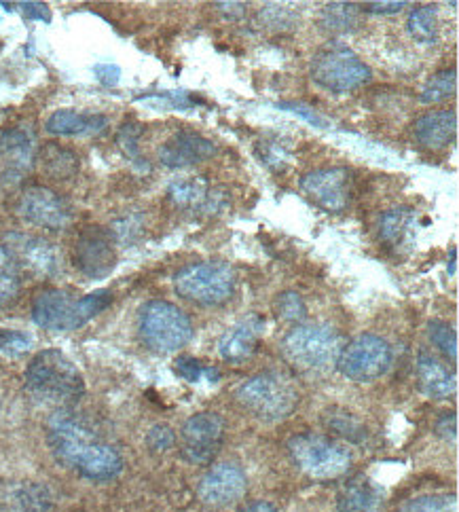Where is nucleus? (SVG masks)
Here are the masks:
<instances>
[{"label":"nucleus","instance_id":"nucleus-1","mask_svg":"<svg viewBox=\"0 0 459 512\" xmlns=\"http://www.w3.org/2000/svg\"><path fill=\"white\" fill-rule=\"evenodd\" d=\"M47 443L62 466L79 472L89 481H113L123 470V457L91 432L70 411H55L47 424Z\"/></svg>","mask_w":459,"mask_h":512},{"label":"nucleus","instance_id":"nucleus-2","mask_svg":"<svg viewBox=\"0 0 459 512\" xmlns=\"http://www.w3.org/2000/svg\"><path fill=\"white\" fill-rule=\"evenodd\" d=\"M24 381L28 394L36 402L55 411H70L85 394L83 375L58 350L36 354L28 364Z\"/></svg>","mask_w":459,"mask_h":512},{"label":"nucleus","instance_id":"nucleus-3","mask_svg":"<svg viewBox=\"0 0 459 512\" xmlns=\"http://www.w3.org/2000/svg\"><path fill=\"white\" fill-rule=\"evenodd\" d=\"M341 337L328 324L297 326L284 337L282 354L297 373L322 379L337 369Z\"/></svg>","mask_w":459,"mask_h":512},{"label":"nucleus","instance_id":"nucleus-4","mask_svg":"<svg viewBox=\"0 0 459 512\" xmlns=\"http://www.w3.org/2000/svg\"><path fill=\"white\" fill-rule=\"evenodd\" d=\"M113 303L110 290L75 297L66 290H43L32 301V320L47 331H75Z\"/></svg>","mask_w":459,"mask_h":512},{"label":"nucleus","instance_id":"nucleus-5","mask_svg":"<svg viewBox=\"0 0 459 512\" xmlns=\"http://www.w3.org/2000/svg\"><path fill=\"white\" fill-rule=\"evenodd\" d=\"M235 396L261 422H282L299 405L297 386L280 373L254 375L237 388Z\"/></svg>","mask_w":459,"mask_h":512},{"label":"nucleus","instance_id":"nucleus-6","mask_svg":"<svg viewBox=\"0 0 459 512\" xmlns=\"http://www.w3.org/2000/svg\"><path fill=\"white\" fill-rule=\"evenodd\" d=\"M138 331L142 343L157 354H172L193 337V324L180 307L168 301H149L140 309Z\"/></svg>","mask_w":459,"mask_h":512},{"label":"nucleus","instance_id":"nucleus-7","mask_svg":"<svg viewBox=\"0 0 459 512\" xmlns=\"http://www.w3.org/2000/svg\"><path fill=\"white\" fill-rule=\"evenodd\" d=\"M178 295L199 307L223 305L233 297L235 271L225 261H201L182 267L174 276Z\"/></svg>","mask_w":459,"mask_h":512},{"label":"nucleus","instance_id":"nucleus-8","mask_svg":"<svg viewBox=\"0 0 459 512\" xmlns=\"http://www.w3.org/2000/svg\"><path fill=\"white\" fill-rule=\"evenodd\" d=\"M288 453L295 466L311 479H339L352 468V453L341 443L320 434H297L288 441Z\"/></svg>","mask_w":459,"mask_h":512},{"label":"nucleus","instance_id":"nucleus-9","mask_svg":"<svg viewBox=\"0 0 459 512\" xmlns=\"http://www.w3.org/2000/svg\"><path fill=\"white\" fill-rule=\"evenodd\" d=\"M311 79L322 89L345 94L371 81V68L339 41L322 45L311 60Z\"/></svg>","mask_w":459,"mask_h":512},{"label":"nucleus","instance_id":"nucleus-10","mask_svg":"<svg viewBox=\"0 0 459 512\" xmlns=\"http://www.w3.org/2000/svg\"><path fill=\"white\" fill-rule=\"evenodd\" d=\"M337 367L352 381H375L390 371L392 347L377 335H360L343 347Z\"/></svg>","mask_w":459,"mask_h":512},{"label":"nucleus","instance_id":"nucleus-11","mask_svg":"<svg viewBox=\"0 0 459 512\" xmlns=\"http://www.w3.org/2000/svg\"><path fill=\"white\" fill-rule=\"evenodd\" d=\"M225 443V422L216 413H197L180 430V453L189 464L208 466Z\"/></svg>","mask_w":459,"mask_h":512},{"label":"nucleus","instance_id":"nucleus-12","mask_svg":"<svg viewBox=\"0 0 459 512\" xmlns=\"http://www.w3.org/2000/svg\"><path fill=\"white\" fill-rule=\"evenodd\" d=\"M72 259H75L77 269L85 278H106L117 265V250H115V237L108 229L100 225L85 227L75 242L72 250Z\"/></svg>","mask_w":459,"mask_h":512},{"label":"nucleus","instance_id":"nucleus-13","mask_svg":"<svg viewBox=\"0 0 459 512\" xmlns=\"http://www.w3.org/2000/svg\"><path fill=\"white\" fill-rule=\"evenodd\" d=\"M305 195L326 212H341L350 206L354 176L347 168H322L301 178Z\"/></svg>","mask_w":459,"mask_h":512},{"label":"nucleus","instance_id":"nucleus-14","mask_svg":"<svg viewBox=\"0 0 459 512\" xmlns=\"http://www.w3.org/2000/svg\"><path fill=\"white\" fill-rule=\"evenodd\" d=\"M17 214L26 223L47 231H62L72 221L68 201L47 187H30L17 201Z\"/></svg>","mask_w":459,"mask_h":512},{"label":"nucleus","instance_id":"nucleus-15","mask_svg":"<svg viewBox=\"0 0 459 512\" xmlns=\"http://www.w3.org/2000/svg\"><path fill=\"white\" fill-rule=\"evenodd\" d=\"M246 489H248L246 472L233 462H223L208 470L206 477L199 483L197 493H199V500L206 506L227 508L237 500H242Z\"/></svg>","mask_w":459,"mask_h":512},{"label":"nucleus","instance_id":"nucleus-16","mask_svg":"<svg viewBox=\"0 0 459 512\" xmlns=\"http://www.w3.org/2000/svg\"><path fill=\"white\" fill-rule=\"evenodd\" d=\"M214 153L216 146L212 144V140L197 132L182 130L165 140V144L159 149V161L170 170H182L208 161Z\"/></svg>","mask_w":459,"mask_h":512},{"label":"nucleus","instance_id":"nucleus-17","mask_svg":"<svg viewBox=\"0 0 459 512\" xmlns=\"http://www.w3.org/2000/svg\"><path fill=\"white\" fill-rule=\"evenodd\" d=\"M265 331V320L259 316H250L244 322L237 324L231 331H227L218 343V352L227 362L240 364L246 362L256 347H259V339Z\"/></svg>","mask_w":459,"mask_h":512},{"label":"nucleus","instance_id":"nucleus-18","mask_svg":"<svg viewBox=\"0 0 459 512\" xmlns=\"http://www.w3.org/2000/svg\"><path fill=\"white\" fill-rule=\"evenodd\" d=\"M415 138L430 151H443L455 140L457 117L453 111H430L415 121Z\"/></svg>","mask_w":459,"mask_h":512},{"label":"nucleus","instance_id":"nucleus-19","mask_svg":"<svg viewBox=\"0 0 459 512\" xmlns=\"http://www.w3.org/2000/svg\"><path fill=\"white\" fill-rule=\"evenodd\" d=\"M419 388L434 400H445L455 394V375L449 371L443 360H438L430 352H421L417 360Z\"/></svg>","mask_w":459,"mask_h":512},{"label":"nucleus","instance_id":"nucleus-20","mask_svg":"<svg viewBox=\"0 0 459 512\" xmlns=\"http://www.w3.org/2000/svg\"><path fill=\"white\" fill-rule=\"evenodd\" d=\"M383 502V489L371 479L358 477L343 485L337 498V508L339 512H381Z\"/></svg>","mask_w":459,"mask_h":512},{"label":"nucleus","instance_id":"nucleus-21","mask_svg":"<svg viewBox=\"0 0 459 512\" xmlns=\"http://www.w3.org/2000/svg\"><path fill=\"white\" fill-rule=\"evenodd\" d=\"M108 125V119L100 113H79V111H55L47 123L45 130L51 136H91L102 132Z\"/></svg>","mask_w":459,"mask_h":512},{"label":"nucleus","instance_id":"nucleus-22","mask_svg":"<svg viewBox=\"0 0 459 512\" xmlns=\"http://www.w3.org/2000/svg\"><path fill=\"white\" fill-rule=\"evenodd\" d=\"M9 240H15V259L24 261L34 273L41 276H51L58 271V252L51 244H47L41 237H28V235H11Z\"/></svg>","mask_w":459,"mask_h":512},{"label":"nucleus","instance_id":"nucleus-23","mask_svg":"<svg viewBox=\"0 0 459 512\" xmlns=\"http://www.w3.org/2000/svg\"><path fill=\"white\" fill-rule=\"evenodd\" d=\"M39 168L47 178L68 180L79 172V157L66 146L49 142L39 153Z\"/></svg>","mask_w":459,"mask_h":512},{"label":"nucleus","instance_id":"nucleus-24","mask_svg":"<svg viewBox=\"0 0 459 512\" xmlns=\"http://www.w3.org/2000/svg\"><path fill=\"white\" fill-rule=\"evenodd\" d=\"M170 199L180 208L189 210H208L216 204L214 193L204 178H185L170 185Z\"/></svg>","mask_w":459,"mask_h":512},{"label":"nucleus","instance_id":"nucleus-25","mask_svg":"<svg viewBox=\"0 0 459 512\" xmlns=\"http://www.w3.org/2000/svg\"><path fill=\"white\" fill-rule=\"evenodd\" d=\"M415 212L409 208L388 210L379 221V235L385 244L400 246L411 237V229L415 225Z\"/></svg>","mask_w":459,"mask_h":512},{"label":"nucleus","instance_id":"nucleus-26","mask_svg":"<svg viewBox=\"0 0 459 512\" xmlns=\"http://www.w3.org/2000/svg\"><path fill=\"white\" fill-rule=\"evenodd\" d=\"M22 288V269L11 248L0 246V309L11 305Z\"/></svg>","mask_w":459,"mask_h":512},{"label":"nucleus","instance_id":"nucleus-27","mask_svg":"<svg viewBox=\"0 0 459 512\" xmlns=\"http://www.w3.org/2000/svg\"><path fill=\"white\" fill-rule=\"evenodd\" d=\"M409 34L417 43H436L438 41V11L432 5L417 7L407 22Z\"/></svg>","mask_w":459,"mask_h":512},{"label":"nucleus","instance_id":"nucleus-28","mask_svg":"<svg viewBox=\"0 0 459 512\" xmlns=\"http://www.w3.org/2000/svg\"><path fill=\"white\" fill-rule=\"evenodd\" d=\"M358 13L354 3H330L322 11V24L333 32H347L358 24Z\"/></svg>","mask_w":459,"mask_h":512},{"label":"nucleus","instance_id":"nucleus-29","mask_svg":"<svg viewBox=\"0 0 459 512\" xmlns=\"http://www.w3.org/2000/svg\"><path fill=\"white\" fill-rule=\"evenodd\" d=\"M455 87H457L455 70L453 68L440 70L426 83L424 91H421V102H426V104L445 102L447 98H451L455 94Z\"/></svg>","mask_w":459,"mask_h":512},{"label":"nucleus","instance_id":"nucleus-30","mask_svg":"<svg viewBox=\"0 0 459 512\" xmlns=\"http://www.w3.org/2000/svg\"><path fill=\"white\" fill-rule=\"evenodd\" d=\"M17 512H47L49 493L41 485H22L11 496Z\"/></svg>","mask_w":459,"mask_h":512},{"label":"nucleus","instance_id":"nucleus-31","mask_svg":"<svg viewBox=\"0 0 459 512\" xmlns=\"http://www.w3.org/2000/svg\"><path fill=\"white\" fill-rule=\"evenodd\" d=\"M32 140L24 130H0V159L24 161L30 155Z\"/></svg>","mask_w":459,"mask_h":512},{"label":"nucleus","instance_id":"nucleus-32","mask_svg":"<svg viewBox=\"0 0 459 512\" xmlns=\"http://www.w3.org/2000/svg\"><path fill=\"white\" fill-rule=\"evenodd\" d=\"M428 335H430V341L440 350V354L451 362H457V335L451 328V324L443 320H432L428 324Z\"/></svg>","mask_w":459,"mask_h":512},{"label":"nucleus","instance_id":"nucleus-33","mask_svg":"<svg viewBox=\"0 0 459 512\" xmlns=\"http://www.w3.org/2000/svg\"><path fill=\"white\" fill-rule=\"evenodd\" d=\"M398 512H457L453 496H421L400 506Z\"/></svg>","mask_w":459,"mask_h":512},{"label":"nucleus","instance_id":"nucleus-34","mask_svg":"<svg viewBox=\"0 0 459 512\" xmlns=\"http://www.w3.org/2000/svg\"><path fill=\"white\" fill-rule=\"evenodd\" d=\"M275 312H278V316L282 320L297 324V322L305 320L307 307H305V301L301 299L299 292L288 290V292H282V295L278 297V301H275Z\"/></svg>","mask_w":459,"mask_h":512},{"label":"nucleus","instance_id":"nucleus-35","mask_svg":"<svg viewBox=\"0 0 459 512\" xmlns=\"http://www.w3.org/2000/svg\"><path fill=\"white\" fill-rule=\"evenodd\" d=\"M326 424H328L330 428H333L337 434H341L343 438H347V441H352V443H358L360 438L364 436V428L356 422L354 417L345 415V413H330V411H328Z\"/></svg>","mask_w":459,"mask_h":512},{"label":"nucleus","instance_id":"nucleus-36","mask_svg":"<svg viewBox=\"0 0 459 512\" xmlns=\"http://www.w3.org/2000/svg\"><path fill=\"white\" fill-rule=\"evenodd\" d=\"M140 136H142V127L138 125V123H125L123 127H121V132H119V136H117V140H119V146L123 149V153L130 157L132 161H140L142 166H146V163L142 161V155H140V151H138V144H140Z\"/></svg>","mask_w":459,"mask_h":512},{"label":"nucleus","instance_id":"nucleus-37","mask_svg":"<svg viewBox=\"0 0 459 512\" xmlns=\"http://www.w3.org/2000/svg\"><path fill=\"white\" fill-rule=\"evenodd\" d=\"M174 369H176V373H178L180 377H185L187 381H199L204 375H210L208 379H214V381L218 379V377H216V375H218L216 369L204 367V364H201L197 358H191V356L178 358L176 364H174Z\"/></svg>","mask_w":459,"mask_h":512},{"label":"nucleus","instance_id":"nucleus-38","mask_svg":"<svg viewBox=\"0 0 459 512\" xmlns=\"http://www.w3.org/2000/svg\"><path fill=\"white\" fill-rule=\"evenodd\" d=\"M32 347V339L20 331H0V352L7 356H22Z\"/></svg>","mask_w":459,"mask_h":512},{"label":"nucleus","instance_id":"nucleus-39","mask_svg":"<svg viewBox=\"0 0 459 512\" xmlns=\"http://www.w3.org/2000/svg\"><path fill=\"white\" fill-rule=\"evenodd\" d=\"M174 443H176V434L170 426H165V424L153 426L149 430V434H146V445H149L151 451H155V453L170 451L174 447Z\"/></svg>","mask_w":459,"mask_h":512},{"label":"nucleus","instance_id":"nucleus-40","mask_svg":"<svg viewBox=\"0 0 459 512\" xmlns=\"http://www.w3.org/2000/svg\"><path fill=\"white\" fill-rule=\"evenodd\" d=\"M0 5H5V9L9 11H20L26 20H32V22H45V24L51 22V11L45 3H0Z\"/></svg>","mask_w":459,"mask_h":512},{"label":"nucleus","instance_id":"nucleus-41","mask_svg":"<svg viewBox=\"0 0 459 512\" xmlns=\"http://www.w3.org/2000/svg\"><path fill=\"white\" fill-rule=\"evenodd\" d=\"M278 108H282V111H290V113H295V115L303 117V119L309 121L311 125L326 127V121L314 111V108H309V106H305V104H288V102H282V104H278Z\"/></svg>","mask_w":459,"mask_h":512},{"label":"nucleus","instance_id":"nucleus-42","mask_svg":"<svg viewBox=\"0 0 459 512\" xmlns=\"http://www.w3.org/2000/svg\"><path fill=\"white\" fill-rule=\"evenodd\" d=\"M94 72H96L98 81L102 85H106V87H115L119 83V79H121V68L115 66V64H98L94 68Z\"/></svg>","mask_w":459,"mask_h":512},{"label":"nucleus","instance_id":"nucleus-43","mask_svg":"<svg viewBox=\"0 0 459 512\" xmlns=\"http://www.w3.org/2000/svg\"><path fill=\"white\" fill-rule=\"evenodd\" d=\"M405 5L407 3H366V7H364V11H369V13H379V15H383V13H400L402 9H405Z\"/></svg>","mask_w":459,"mask_h":512},{"label":"nucleus","instance_id":"nucleus-44","mask_svg":"<svg viewBox=\"0 0 459 512\" xmlns=\"http://www.w3.org/2000/svg\"><path fill=\"white\" fill-rule=\"evenodd\" d=\"M457 428V422H455V415H443V419L438 422V432L443 434L445 438H455V430Z\"/></svg>","mask_w":459,"mask_h":512},{"label":"nucleus","instance_id":"nucleus-45","mask_svg":"<svg viewBox=\"0 0 459 512\" xmlns=\"http://www.w3.org/2000/svg\"><path fill=\"white\" fill-rule=\"evenodd\" d=\"M240 512H278V510H275L273 504L259 500V502H248L246 506L240 508Z\"/></svg>","mask_w":459,"mask_h":512},{"label":"nucleus","instance_id":"nucleus-46","mask_svg":"<svg viewBox=\"0 0 459 512\" xmlns=\"http://www.w3.org/2000/svg\"><path fill=\"white\" fill-rule=\"evenodd\" d=\"M455 254H457V250H453V252H451V269H449V273H451V276H453V273H455V263H457V259H455Z\"/></svg>","mask_w":459,"mask_h":512}]
</instances>
